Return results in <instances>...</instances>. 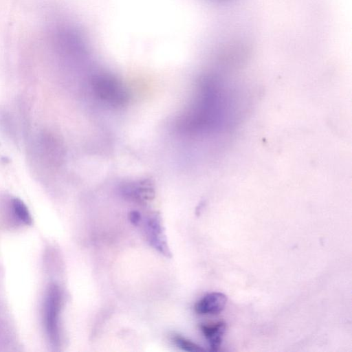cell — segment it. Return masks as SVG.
<instances>
[{"label": "cell", "mask_w": 352, "mask_h": 352, "mask_svg": "<svg viewBox=\"0 0 352 352\" xmlns=\"http://www.w3.org/2000/svg\"><path fill=\"white\" fill-rule=\"evenodd\" d=\"M120 192L124 197L138 203H145L155 197L154 184L148 179L124 183Z\"/></svg>", "instance_id": "cell-5"}, {"label": "cell", "mask_w": 352, "mask_h": 352, "mask_svg": "<svg viewBox=\"0 0 352 352\" xmlns=\"http://www.w3.org/2000/svg\"><path fill=\"white\" fill-rule=\"evenodd\" d=\"M12 208L15 215L22 222L30 224L32 218L25 204L19 199L14 198L12 200Z\"/></svg>", "instance_id": "cell-8"}, {"label": "cell", "mask_w": 352, "mask_h": 352, "mask_svg": "<svg viewBox=\"0 0 352 352\" xmlns=\"http://www.w3.org/2000/svg\"><path fill=\"white\" fill-rule=\"evenodd\" d=\"M94 95L102 102L114 107L125 106L130 100L129 91L116 77L108 74H99L91 80Z\"/></svg>", "instance_id": "cell-2"}, {"label": "cell", "mask_w": 352, "mask_h": 352, "mask_svg": "<svg viewBox=\"0 0 352 352\" xmlns=\"http://www.w3.org/2000/svg\"><path fill=\"white\" fill-rule=\"evenodd\" d=\"M227 302V296L221 292H212L203 296L195 305V311L201 315L220 313Z\"/></svg>", "instance_id": "cell-6"}, {"label": "cell", "mask_w": 352, "mask_h": 352, "mask_svg": "<svg viewBox=\"0 0 352 352\" xmlns=\"http://www.w3.org/2000/svg\"><path fill=\"white\" fill-rule=\"evenodd\" d=\"M173 340L175 345L183 351H200L204 350L200 346L179 335H175L173 337Z\"/></svg>", "instance_id": "cell-9"}, {"label": "cell", "mask_w": 352, "mask_h": 352, "mask_svg": "<svg viewBox=\"0 0 352 352\" xmlns=\"http://www.w3.org/2000/svg\"><path fill=\"white\" fill-rule=\"evenodd\" d=\"M223 91L211 79H203L197 94L189 107L181 115L177 122L178 131L186 135H204L219 128L223 115L228 109V99Z\"/></svg>", "instance_id": "cell-1"}, {"label": "cell", "mask_w": 352, "mask_h": 352, "mask_svg": "<svg viewBox=\"0 0 352 352\" xmlns=\"http://www.w3.org/2000/svg\"><path fill=\"white\" fill-rule=\"evenodd\" d=\"M61 304V293L59 288L52 286L45 302V323L50 339L54 343L59 340V314Z\"/></svg>", "instance_id": "cell-3"}, {"label": "cell", "mask_w": 352, "mask_h": 352, "mask_svg": "<svg viewBox=\"0 0 352 352\" xmlns=\"http://www.w3.org/2000/svg\"><path fill=\"white\" fill-rule=\"evenodd\" d=\"M145 231L150 245L162 254L167 257L170 256V252L159 214H152L146 219Z\"/></svg>", "instance_id": "cell-4"}, {"label": "cell", "mask_w": 352, "mask_h": 352, "mask_svg": "<svg viewBox=\"0 0 352 352\" xmlns=\"http://www.w3.org/2000/svg\"><path fill=\"white\" fill-rule=\"evenodd\" d=\"M129 217L131 223H133L135 226L139 225L142 219L141 214L136 210H133L130 212Z\"/></svg>", "instance_id": "cell-10"}, {"label": "cell", "mask_w": 352, "mask_h": 352, "mask_svg": "<svg viewBox=\"0 0 352 352\" xmlns=\"http://www.w3.org/2000/svg\"><path fill=\"white\" fill-rule=\"evenodd\" d=\"M200 329L208 342L210 350L218 351L226 330V324L224 322L210 324H202Z\"/></svg>", "instance_id": "cell-7"}]
</instances>
